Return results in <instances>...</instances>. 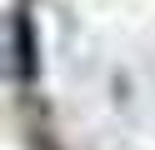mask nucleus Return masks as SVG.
Listing matches in <instances>:
<instances>
[{
  "label": "nucleus",
  "instance_id": "1",
  "mask_svg": "<svg viewBox=\"0 0 155 150\" xmlns=\"http://www.w3.org/2000/svg\"><path fill=\"white\" fill-rule=\"evenodd\" d=\"M15 50H20V75H30L35 70V60H30V25H25V15H15Z\"/></svg>",
  "mask_w": 155,
  "mask_h": 150
}]
</instances>
